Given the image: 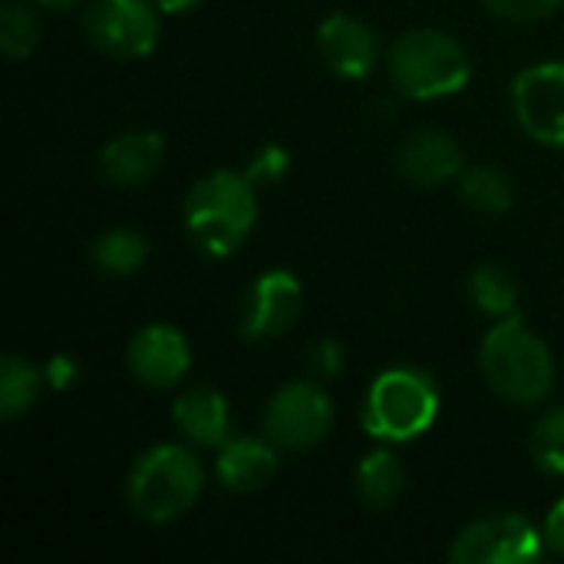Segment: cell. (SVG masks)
<instances>
[{
  "label": "cell",
  "mask_w": 564,
  "mask_h": 564,
  "mask_svg": "<svg viewBox=\"0 0 564 564\" xmlns=\"http://www.w3.org/2000/svg\"><path fill=\"white\" fill-rule=\"evenodd\" d=\"M185 231L198 254L225 261L245 248L258 221V185L235 169L202 175L185 195Z\"/></svg>",
  "instance_id": "1"
},
{
  "label": "cell",
  "mask_w": 564,
  "mask_h": 564,
  "mask_svg": "<svg viewBox=\"0 0 564 564\" xmlns=\"http://www.w3.org/2000/svg\"><path fill=\"white\" fill-rule=\"evenodd\" d=\"M479 367L489 390L512 406H542L555 390V357L519 314L489 327L479 347Z\"/></svg>",
  "instance_id": "2"
},
{
  "label": "cell",
  "mask_w": 564,
  "mask_h": 564,
  "mask_svg": "<svg viewBox=\"0 0 564 564\" xmlns=\"http://www.w3.org/2000/svg\"><path fill=\"white\" fill-rule=\"evenodd\" d=\"M208 482L205 463L185 443H155L129 469L126 502L135 519L169 525L195 509Z\"/></svg>",
  "instance_id": "3"
},
{
  "label": "cell",
  "mask_w": 564,
  "mask_h": 564,
  "mask_svg": "<svg viewBox=\"0 0 564 564\" xmlns=\"http://www.w3.org/2000/svg\"><path fill=\"white\" fill-rule=\"evenodd\" d=\"M387 69L397 93L413 102L456 96L473 79L469 50L453 33L436 26H413L400 33L387 53Z\"/></svg>",
  "instance_id": "4"
},
{
  "label": "cell",
  "mask_w": 564,
  "mask_h": 564,
  "mask_svg": "<svg viewBox=\"0 0 564 564\" xmlns=\"http://www.w3.org/2000/svg\"><path fill=\"white\" fill-rule=\"evenodd\" d=\"M436 416H440V387L420 367L383 370L370 383L360 410L364 430L390 446L420 440L423 433L433 430Z\"/></svg>",
  "instance_id": "5"
},
{
  "label": "cell",
  "mask_w": 564,
  "mask_h": 564,
  "mask_svg": "<svg viewBox=\"0 0 564 564\" xmlns=\"http://www.w3.org/2000/svg\"><path fill=\"white\" fill-rule=\"evenodd\" d=\"M334 420V400L317 380H288L264 406V436L278 449L307 453L330 436Z\"/></svg>",
  "instance_id": "6"
},
{
  "label": "cell",
  "mask_w": 564,
  "mask_h": 564,
  "mask_svg": "<svg viewBox=\"0 0 564 564\" xmlns=\"http://www.w3.org/2000/svg\"><path fill=\"white\" fill-rule=\"evenodd\" d=\"M86 40L116 59H142L159 46L162 10L155 0H83Z\"/></svg>",
  "instance_id": "7"
},
{
  "label": "cell",
  "mask_w": 564,
  "mask_h": 564,
  "mask_svg": "<svg viewBox=\"0 0 564 564\" xmlns=\"http://www.w3.org/2000/svg\"><path fill=\"white\" fill-rule=\"evenodd\" d=\"M549 552L545 529L519 512H496L486 519L469 522L453 549V564H529L539 562Z\"/></svg>",
  "instance_id": "8"
},
{
  "label": "cell",
  "mask_w": 564,
  "mask_h": 564,
  "mask_svg": "<svg viewBox=\"0 0 564 564\" xmlns=\"http://www.w3.org/2000/svg\"><path fill=\"white\" fill-rule=\"evenodd\" d=\"M512 112L532 142L564 149V59L525 66L512 79Z\"/></svg>",
  "instance_id": "9"
},
{
  "label": "cell",
  "mask_w": 564,
  "mask_h": 564,
  "mask_svg": "<svg viewBox=\"0 0 564 564\" xmlns=\"http://www.w3.org/2000/svg\"><path fill=\"white\" fill-rule=\"evenodd\" d=\"M304 311V284L288 268L261 271L241 301L238 330L248 344H268L284 337Z\"/></svg>",
  "instance_id": "10"
},
{
  "label": "cell",
  "mask_w": 564,
  "mask_h": 564,
  "mask_svg": "<svg viewBox=\"0 0 564 564\" xmlns=\"http://www.w3.org/2000/svg\"><path fill=\"white\" fill-rule=\"evenodd\" d=\"M126 367L132 380H139L142 387L172 390L192 370V344L175 324H165V321L145 324L129 340Z\"/></svg>",
  "instance_id": "11"
},
{
  "label": "cell",
  "mask_w": 564,
  "mask_h": 564,
  "mask_svg": "<svg viewBox=\"0 0 564 564\" xmlns=\"http://www.w3.org/2000/svg\"><path fill=\"white\" fill-rule=\"evenodd\" d=\"M317 53L340 79H367L380 63V36L354 13H327L317 26Z\"/></svg>",
  "instance_id": "12"
},
{
  "label": "cell",
  "mask_w": 564,
  "mask_h": 564,
  "mask_svg": "<svg viewBox=\"0 0 564 564\" xmlns=\"http://www.w3.org/2000/svg\"><path fill=\"white\" fill-rule=\"evenodd\" d=\"M466 169L459 142L443 129H416L397 149V172L420 188H440Z\"/></svg>",
  "instance_id": "13"
},
{
  "label": "cell",
  "mask_w": 564,
  "mask_h": 564,
  "mask_svg": "<svg viewBox=\"0 0 564 564\" xmlns=\"http://www.w3.org/2000/svg\"><path fill=\"white\" fill-rule=\"evenodd\" d=\"M165 165V139L155 129H132L109 139L99 152V172L116 188H139Z\"/></svg>",
  "instance_id": "14"
},
{
  "label": "cell",
  "mask_w": 564,
  "mask_h": 564,
  "mask_svg": "<svg viewBox=\"0 0 564 564\" xmlns=\"http://www.w3.org/2000/svg\"><path fill=\"white\" fill-rule=\"evenodd\" d=\"M172 426L178 436L198 449H218L225 446L231 433V403L215 387H188L172 403Z\"/></svg>",
  "instance_id": "15"
},
{
  "label": "cell",
  "mask_w": 564,
  "mask_h": 564,
  "mask_svg": "<svg viewBox=\"0 0 564 564\" xmlns=\"http://www.w3.org/2000/svg\"><path fill=\"white\" fill-rule=\"evenodd\" d=\"M278 473V446L261 436H231L215 449V479L238 496L264 489Z\"/></svg>",
  "instance_id": "16"
},
{
  "label": "cell",
  "mask_w": 564,
  "mask_h": 564,
  "mask_svg": "<svg viewBox=\"0 0 564 564\" xmlns=\"http://www.w3.org/2000/svg\"><path fill=\"white\" fill-rule=\"evenodd\" d=\"M354 482H357L360 502L367 509H377L380 512V509H390L400 499L403 482H406V473H403V463L397 459V453L387 443V446H380V449H373V453H367L360 459Z\"/></svg>",
  "instance_id": "17"
},
{
  "label": "cell",
  "mask_w": 564,
  "mask_h": 564,
  "mask_svg": "<svg viewBox=\"0 0 564 564\" xmlns=\"http://www.w3.org/2000/svg\"><path fill=\"white\" fill-rule=\"evenodd\" d=\"M43 387H46L43 367H36L20 354H7L0 360V420L13 423L26 416L36 406Z\"/></svg>",
  "instance_id": "18"
},
{
  "label": "cell",
  "mask_w": 564,
  "mask_h": 564,
  "mask_svg": "<svg viewBox=\"0 0 564 564\" xmlns=\"http://www.w3.org/2000/svg\"><path fill=\"white\" fill-rule=\"evenodd\" d=\"M89 261L106 278H129L149 261V241L135 228H106L89 245Z\"/></svg>",
  "instance_id": "19"
},
{
  "label": "cell",
  "mask_w": 564,
  "mask_h": 564,
  "mask_svg": "<svg viewBox=\"0 0 564 564\" xmlns=\"http://www.w3.org/2000/svg\"><path fill=\"white\" fill-rule=\"evenodd\" d=\"M466 291H469V301L492 321L519 314V284L502 264H492V261L476 264L466 281Z\"/></svg>",
  "instance_id": "20"
},
{
  "label": "cell",
  "mask_w": 564,
  "mask_h": 564,
  "mask_svg": "<svg viewBox=\"0 0 564 564\" xmlns=\"http://www.w3.org/2000/svg\"><path fill=\"white\" fill-rule=\"evenodd\" d=\"M459 198L479 215H506L516 202V188L502 169L469 165L459 175Z\"/></svg>",
  "instance_id": "21"
},
{
  "label": "cell",
  "mask_w": 564,
  "mask_h": 564,
  "mask_svg": "<svg viewBox=\"0 0 564 564\" xmlns=\"http://www.w3.org/2000/svg\"><path fill=\"white\" fill-rule=\"evenodd\" d=\"M40 20L23 0H7L0 7V50L10 63L30 59L40 46Z\"/></svg>",
  "instance_id": "22"
},
{
  "label": "cell",
  "mask_w": 564,
  "mask_h": 564,
  "mask_svg": "<svg viewBox=\"0 0 564 564\" xmlns=\"http://www.w3.org/2000/svg\"><path fill=\"white\" fill-rule=\"evenodd\" d=\"M529 449L545 476L564 479V406H552L539 416Z\"/></svg>",
  "instance_id": "23"
},
{
  "label": "cell",
  "mask_w": 564,
  "mask_h": 564,
  "mask_svg": "<svg viewBox=\"0 0 564 564\" xmlns=\"http://www.w3.org/2000/svg\"><path fill=\"white\" fill-rule=\"evenodd\" d=\"M288 169H291V152L284 145H278V142H268V145L254 149V155L245 165V175L261 188V185L281 182L288 175Z\"/></svg>",
  "instance_id": "24"
},
{
  "label": "cell",
  "mask_w": 564,
  "mask_h": 564,
  "mask_svg": "<svg viewBox=\"0 0 564 564\" xmlns=\"http://www.w3.org/2000/svg\"><path fill=\"white\" fill-rule=\"evenodd\" d=\"M482 3L499 20H509V23H535V20L552 17L564 0H482Z\"/></svg>",
  "instance_id": "25"
},
{
  "label": "cell",
  "mask_w": 564,
  "mask_h": 564,
  "mask_svg": "<svg viewBox=\"0 0 564 564\" xmlns=\"http://www.w3.org/2000/svg\"><path fill=\"white\" fill-rule=\"evenodd\" d=\"M307 364H311V373H314V377H324V380H327V377H337V373L347 367L344 344H340V340H334V337L317 340V344L311 347Z\"/></svg>",
  "instance_id": "26"
},
{
  "label": "cell",
  "mask_w": 564,
  "mask_h": 564,
  "mask_svg": "<svg viewBox=\"0 0 564 564\" xmlns=\"http://www.w3.org/2000/svg\"><path fill=\"white\" fill-rule=\"evenodd\" d=\"M43 377H46V387H50V390L66 393V390H73V387L83 380V364H79L73 354H53V357L43 364Z\"/></svg>",
  "instance_id": "27"
},
{
  "label": "cell",
  "mask_w": 564,
  "mask_h": 564,
  "mask_svg": "<svg viewBox=\"0 0 564 564\" xmlns=\"http://www.w3.org/2000/svg\"><path fill=\"white\" fill-rule=\"evenodd\" d=\"M542 529H545V545H549V552H555L558 558H564V496L549 509Z\"/></svg>",
  "instance_id": "28"
},
{
  "label": "cell",
  "mask_w": 564,
  "mask_h": 564,
  "mask_svg": "<svg viewBox=\"0 0 564 564\" xmlns=\"http://www.w3.org/2000/svg\"><path fill=\"white\" fill-rule=\"evenodd\" d=\"M205 0H155V7L162 10V13H192L195 7H202Z\"/></svg>",
  "instance_id": "29"
},
{
  "label": "cell",
  "mask_w": 564,
  "mask_h": 564,
  "mask_svg": "<svg viewBox=\"0 0 564 564\" xmlns=\"http://www.w3.org/2000/svg\"><path fill=\"white\" fill-rule=\"evenodd\" d=\"M30 3H36L40 10H50V13H69V10H76L83 0H30Z\"/></svg>",
  "instance_id": "30"
}]
</instances>
